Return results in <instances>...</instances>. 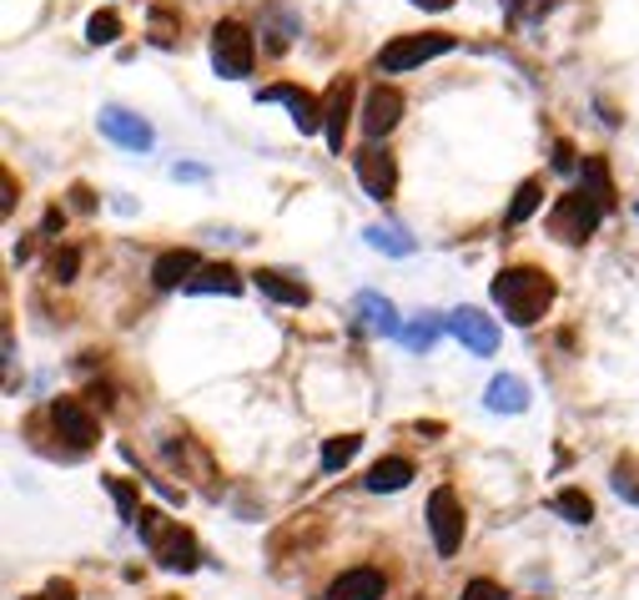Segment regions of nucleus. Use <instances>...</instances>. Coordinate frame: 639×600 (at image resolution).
<instances>
[{
    "label": "nucleus",
    "mask_w": 639,
    "mask_h": 600,
    "mask_svg": "<svg viewBox=\"0 0 639 600\" xmlns=\"http://www.w3.org/2000/svg\"><path fill=\"white\" fill-rule=\"evenodd\" d=\"M494 303L504 308L509 324L529 328V324H539L549 313V303H554V277H549L544 268H529V263L504 268V273L494 277Z\"/></svg>",
    "instance_id": "f257e3e1"
},
{
    "label": "nucleus",
    "mask_w": 639,
    "mask_h": 600,
    "mask_svg": "<svg viewBox=\"0 0 639 600\" xmlns=\"http://www.w3.org/2000/svg\"><path fill=\"white\" fill-rule=\"evenodd\" d=\"M136 530H142V541L152 545V555L166 565V570H197L201 550L177 520H166L162 510H142V515H136Z\"/></svg>",
    "instance_id": "f03ea898"
},
{
    "label": "nucleus",
    "mask_w": 639,
    "mask_h": 600,
    "mask_svg": "<svg viewBox=\"0 0 639 600\" xmlns=\"http://www.w3.org/2000/svg\"><path fill=\"white\" fill-rule=\"evenodd\" d=\"M252 61H257V41H252L247 25H242V21H217L212 25V66H217V76L242 81V76H252Z\"/></svg>",
    "instance_id": "7ed1b4c3"
},
{
    "label": "nucleus",
    "mask_w": 639,
    "mask_h": 600,
    "mask_svg": "<svg viewBox=\"0 0 639 600\" xmlns=\"http://www.w3.org/2000/svg\"><path fill=\"white\" fill-rule=\"evenodd\" d=\"M453 46H459V41H453L449 31H428V36H393L388 46L378 51V72H414V66H423V61H433V56H449Z\"/></svg>",
    "instance_id": "20e7f679"
},
{
    "label": "nucleus",
    "mask_w": 639,
    "mask_h": 600,
    "mask_svg": "<svg viewBox=\"0 0 639 600\" xmlns=\"http://www.w3.org/2000/svg\"><path fill=\"white\" fill-rule=\"evenodd\" d=\"M604 207L594 203L590 193H564L554 203V212H549V232H554L559 242H584L594 228H599Z\"/></svg>",
    "instance_id": "39448f33"
},
{
    "label": "nucleus",
    "mask_w": 639,
    "mask_h": 600,
    "mask_svg": "<svg viewBox=\"0 0 639 600\" xmlns=\"http://www.w3.org/2000/svg\"><path fill=\"white\" fill-rule=\"evenodd\" d=\"M428 530H433L439 555H459V545H463V504H459V494H453V484H439V490L428 494Z\"/></svg>",
    "instance_id": "423d86ee"
},
{
    "label": "nucleus",
    "mask_w": 639,
    "mask_h": 600,
    "mask_svg": "<svg viewBox=\"0 0 639 600\" xmlns=\"http://www.w3.org/2000/svg\"><path fill=\"white\" fill-rule=\"evenodd\" d=\"M353 172H357V182H363V193L378 197V203H388V197L398 193V162H393L388 152H378V146H363V152L353 156Z\"/></svg>",
    "instance_id": "0eeeda50"
},
{
    "label": "nucleus",
    "mask_w": 639,
    "mask_h": 600,
    "mask_svg": "<svg viewBox=\"0 0 639 600\" xmlns=\"http://www.w3.org/2000/svg\"><path fill=\"white\" fill-rule=\"evenodd\" d=\"M449 334L459 338L463 349H474L478 359H488V353L498 349V328H494V318H488V313H478V308H459V313H449Z\"/></svg>",
    "instance_id": "6e6552de"
},
{
    "label": "nucleus",
    "mask_w": 639,
    "mask_h": 600,
    "mask_svg": "<svg viewBox=\"0 0 639 600\" xmlns=\"http://www.w3.org/2000/svg\"><path fill=\"white\" fill-rule=\"evenodd\" d=\"M101 132H107L117 146H126V152H152V142H156L152 127L126 107H101Z\"/></svg>",
    "instance_id": "1a4fd4ad"
},
{
    "label": "nucleus",
    "mask_w": 639,
    "mask_h": 600,
    "mask_svg": "<svg viewBox=\"0 0 639 600\" xmlns=\"http://www.w3.org/2000/svg\"><path fill=\"white\" fill-rule=\"evenodd\" d=\"M398 121H403V97L393 91V86H373L367 101H363V132L378 142V137H388Z\"/></svg>",
    "instance_id": "9d476101"
},
{
    "label": "nucleus",
    "mask_w": 639,
    "mask_h": 600,
    "mask_svg": "<svg viewBox=\"0 0 639 600\" xmlns=\"http://www.w3.org/2000/svg\"><path fill=\"white\" fill-rule=\"evenodd\" d=\"M51 424H56L60 439H71V449L96 445V419L81 408V399H56V404H51Z\"/></svg>",
    "instance_id": "9b49d317"
},
{
    "label": "nucleus",
    "mask_w": 639,
    "mask_h": 600,
    "mask_svg": "<svg viewBox=\"0 0 639 600\" xmlns=\"http://www.w3.org/2000/svg\"><path fill=\"white\" fill-rule=\"evenodd\" d=\"M348 117H353V81H348V76H338V81L328 86V101H322V132H328L332 152H343Z\"/></svg>",
    "instance_id": "f8f14e48"
},
{
    "label": "nucleus",
    "mask_w": 639,
    "mask_h": 600,
    "mask_svg": "<svg viewBox=\"0 0 639 600\" xmlns=\"http://www.w3.org/2000/svg\"><path fill=\"white\" fill-rule=\"evenodd\" d=\"M257 101H283V107L293 111V121H297V132H302V137L322 127V101L308 97L302 86H267V91H262Z\"/></svg>",
    "instance_id": "ddd939ff"
},
{
    "label": "nucleus",
    "mask_w": 639,
    "mask_h": 600,
    "mask_svg": "<svg viewBox=\"0 0 639 600\" xmlns=\"http://www.w3.org/2000/svg\"><path fill=\"white\" fill-rule=\"evenodd\" d=\"M383 590H388V576L373 565H357V570H343L332 580L328 600H383Z\"/></svg>",
    "instance_id": "4468645a"
},
{
    "label": "nucleus",
    "mask_w": 639,
    "mask_h": 600,
    "mask_svg": "<svg viewBox=\"0 0 639 600\" xmlns=\"http://www.w3.org/2000/svg\"><path fill=\"white\" fill-rule=\"evenodd\" d=\"M197 273H201V258L191 248H172V252H162V258L152 263V283H156V288H187Z\"/></svg>",
    "instance_id": "2eb2a0df"
},
{
    "label": "nucleus",
    "mask_w": 639,
    "mask_h": 600,
    "mask_svg": "<svg viewBox=\"0 0 639 600\" xmlns=\"http://www.w3.org/2000/svg\"><path fill=\"white\" fill-rule=\"evenodd\" d=\"M353 313L363 318V328H373V334H403L398 308H393L388 298H378V293H357Z\"/></svg>",
    "instance_id": "dca6fc26"
},
{
    "label": "nucleus",
    "mask_w": 639,
    "mask_h": 600,
    "mask_svg": "<svg viewBox=\"0 0 639 600\" xmlns=\"http://www.w3.org/2000/svg\"><path fill=\"white\" fill-rule=\"evenodd\" d=\"M252 283H257L267 298H277V303H287V308H308V283H293L287 273H273V268H262V273H252Z\"/></svg>",
    "instance_id": "f3484780"
},
{
    "label": "nucleus",
    "mask_w": 639,
    "mask_h": 600,
    "mask_svg": "<svg viewBox=\"0 0 639 600\" xmlns=\"http://www.w3.org/2000/svg\"><path fill=\"white\" fill-rule=\"evenodd\" d=\"M488 408L494 414H524L529 408V384L514 379V373H498L494 384H488Z\"/></svg>",
    "instance_id": "a211bd4d"
},
{
    "label": "nucleus",
    "mask_w": 639,
    "mask_h": 600,
    "mask_svg": "<svg viewBox=\"0 0 639 600\" xmlns=\"http://www.w3.org/2000/svg\"><path fill=\"white\" fill-rule=\"evenodd\" d=\"M408 480H414V465H408V459H398V455L378 459V465L367 469V490H373V494H393V490H403Z\"/></svg>",
    "instance_id": "6ab92c4d"
},
{
    "label": "nucleus",
    "mask_w": 639,
    "mask_h": 600,
    "mask_svg": "<svg viewBox=\"0 0 639 600\" xmlns=\"http://www.w3.org/2000/svg\"><path fill=\"white\" fill-rule=\"evenodd\" d=\"M187 293H242V277H238V268H227V263H207L197 277L187 283Z\"/></svg>",
    "instance_id": "aec40b11"
},
{
    "label": "nucleus",
    "mask_w": 639,
    "mask_h": 600,
    "mask_svg": "<svg viewBox=\"0 0 639 600\" xmlns=\"http://www.w3.org/2000/svg\"><path fill=\"white\" fill-rule=\"evenodd\" d=\"M584 193H590L604 212L615 207V182H609V162H604V156H584Z\"/></svg>",
    "instance_id": "412c9836"
},
{
    "label": "nucleus",
    "mask_w": 639,
    "mask_h": 600,
    "mask_svg": "<svg viewBox=\"0 0 639 600\" xmlns=\"http://www.w3.org/2000/svg\"><path fill=\"white\" fill-rule=\"evenodd\" d=\"M539 203H544V187H539V182H519V193H514V203H509V217H504V222H509V228H519V222H529L533 212H539Z\"/></svg>",
    "instance_id": "4be33fe9"
},
{
    "label": "nucleus",
    "mask_w": 639,
    "mask_h": 600,
    "mask_svg": "<svg viewBox=\"0 0 639 600\" xmlns=\"http://www.w3.org/2000/svg\"><path fill=\"white\" fill-rule=\"evenodd\" d=\"M357 449H363V439H357V434H338V439H328V445H322V469H328V474L348 469Z\"/></svg>",
    "instance_id": "5701e85b"
},
{
    "label": "nucleus",
    "mask_w": 639,
    "mask_h": 600,
    "mask_svg": "<svg viewBox=\"0 0 639 600\" xmlns=\"http://www.w3.org/2000/svg\"><path fill=\"white\" fill-rule=\"evenodd\" d=\"M554 510L569 520V525H590V520H594V504H590V494H584V490H559Z\"/></svg>",
    "instance_id": "b1692460"
},
{
    "label": "nucleus",
    "mask_w": 639,
    "mask_h": 600,
    "mask_svg": "<svg viewBox=\"0 0 639 600\" xmlns=\"http://www.w3.org/2000/svg\"><path fill=\"white\" fill-rule=\"evenodd\" d=\"M443 328H449V318H433V313H428L423 324L403 328V343H408V349H418V353H428V349H433V343H439V334H443Z\"/></svg>",
    "instance_id": "393cba45"
},
{
    "label": "nucleus",
    "mask_w": 639,
    "mask_h": 600,
    "mask_svg": "<svg viewBox=\"0 0 639 600\" xmlns=\"http://www.w3.org/2000/svg\"><path fill=\"white\" fill-rule=\"evenodd\" d=\"M101 484H107V494L117 500V510H121V520H131L136 525V515H142V504H136V490H131L121 474H101Z\"/></svg>",
    "instance_id": "a878e982"
},
{
    "label": "nucleus",
    "mask_w": 639,
    "mask_h": 600,
    "mask_svg": "<svg viewBox=\"0 0 639 600\" xmlns=\"http://www.w3.org/2000/svg\"><path fill=\"white\" fill-rule=\"evenodd\" d=\"M367 242L378 252H393V258H408V252H414V238L403 228H367Z\"/></svg>",
    "instance_id": "bb28decb"
},
{
    "label": "nucleus",
    "mask_w": 639,
    "mask_h": 600,
    "mask_svg": "<svg viewBox=\"0 0 639 600\" xmlns=\"http://www.w3.org/2000/svg\"><path fill=\"white\" fill-rule=\"evenodd\" d=\"M117 36H121V15L117 11H96L91 21H86V41H91V46H111Z\"/></svg>",
    "instance_id": "cd10ccee"
},
{
    "label": "nucleus",
    "mask_w": 639,
    "mask_h": 600,
    "mask_svg": "<svg viewBox=\"0 0 639 600\" xmlns=\"http://www.w3.org/2000/svg\"><path fill=\"white\" fill-rule=\"evenodd\" d=\"M76 263H81V258H76L71 248L56 252V258H51V277H56V283H71V277H76Z\"/></svg>",
    "instance_id": "c85d7f7f"
},
{
    "label": "nucleus",
    "mask_w": 639,
    "mask_h": 600,
    "mask_svg": "<svg viewBox=\"0 0 639 600\" xmlns=\"http://www.w3.org/2000/svg\"><path fill=\"white\" fill-rule=\"evenodd\" d=\"M615 490L625 494V500H635V504H639V469L619 465V469H615Z\"/></svg>",
    "instance_id": "c756f323"
},
{
    "label": "nucleus",
    "mask_w": 639,
    "mask_h": 600,
    "mask_svg": "<svg viewBox=\"0 0 639 600\" xmlns=\"http://www.w3.org/2000/svg\"><path fill=\"white\" fill-rule=\"evenodd\" d=\"M459 600H504V590H498L494 580H469Z\"/></svg>",
    "instance_id": "7c9ffc66"
},
{
    "label": "nucleus",
    "mask_w": 639,
    "mask_h": 600,
    "mask_svg": "<svg viewBox=\"0 0 639 600\" xmlns=\"http://www.w3.org/2000/svg\"><path fill=\"white\" fill-rule=\"evenodd\" d=\"M31 600H76V586H71V580H51V586L41 590V596H31Z\"/></svg>",
    "instance_id": "2f4dec72"
},
{
    "label": "nucleus",
    "mask_w": 639,
    "mask_h": 600,
    "mask_svg": "<svg viewBox=\"0 0 639 600\" xmlns=\"http://www.w3.org/2000/svg\"><path fill=\"white\" fill-rule=\"evenodd\" d=\"M554 167H559V172H574V146H569V142L554 146Z\"/></svg>",
    "instance_id": "473e14b6"
},
{
    "label": "nucleus",
    "mask_w": 639,
    "mask_h": 600,
    "mask_svg": "<svg viewBox=\"0 0 639 600\" xmlns=\"http://www.w3.org/2000/svg\"><path fill=\"white\" fill-rule=\"evenodd\" d=\"M71 203H76V207H81V212H91V207H96V197H91V193H86V187H76V193H71Z\"/></svg>",
    "instance_id": "72a5a7b5"
},
{
    "label": "nucleus",
    "mask_w": 639,
    "mask_h": 600,
    "mask_svg": "<svg viewBox=\"0 0 639 600\" xmlns=\"http://www.w3.org/2000/svg\"><path fill=\"white\" fill-rule=\"evenodd\" d=\"M414 6H423V11H449L453 0H414Z\"/></svg>",
    "instance_id": "f704fd0d"
}]
</instances>
